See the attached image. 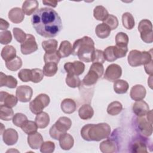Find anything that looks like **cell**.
I'll return each instance as SVG.
<instances>
[{
  "label": "cell",
  "mask_w": 153,
  "mask_h": 153,
  "mask_svg": "<svg viewBox=\"0 0 153 153\" xmlns=\"http://www.w3.org/2000/svg\"><path fill=\"white\" fill-rule=\"evenodd\" d=\"M31 23L36 33L45 38L55 37L62 29L60 17L55 10L48 7L37 10L32 16Z\"/></svg>",
  "instance_id": "cell-1"
},
{
  "label": "cell",
  "mask_w": 153,
  "mask_h": 153,
  "mask_svg": "<svg viewBox=\"0 0 153 153\" xmlns=\"http://www.w3.org/2000/svg\"><path fill=\"white\" fill-rule=\"evenodd\" d=\"M111 134V127L105 123L99 124H88L81 130V136L87 141L99 142L108 137Z\"/></svg>",
  "instance_id": "cell-2"
},
{
  "label": "cell",
  "mask_w": 153,
  "mask_h": 153,
  "mask_svg": "<svg viewBox=\"0 0 153 153\" xmlns=\"http://www.w3.org/2000/svg\"><path fill=\"white\" fill-rule=\"evenodd\" d=\"M95 50L93 40L88 36H84L74 42L72 54L74 56H77L81 61L88 63L92 62Z\"/></svg>",
  "instance_id": "cell-3"
},
{
  "label": "cell",
  "mask_w": 153,
  "mask_h": 153,
  "mask_svg": "<svg viewBox=\"0 0 153 153\" xmlns=\"http://www.w3.org/2000/svg\"><path fill=\"white\" fill-rule=\"evenodd\" d=\"M152 60V53L149 51H140L137 50H132L130 51L127 57L128 64L133 67L145 65Z\"/></svg>",
  "instance_id": "cell-4"
},
{
  "label": "cell",
  "mask_w": 153,
  "mask_h": 153,
  "mask_svg": "<svg viewBox=\"0 0 153 153\" xmlns=\"http://www.w3.org/2000/svg\"><path fill=\"white\" fill-rule=\"evenodd\" d=\"M72 121L66 117H60L54 124L49 130V134L51 138L55 140H59L60 136L65 133L71 128Z\"/></svg>",
  "instance_id": "cell-5"
},
{
  "label": "cell",
  "mask_w": 153,
  "mask_h": 153,
  "mask_svg": "<svg viewBox=\"0 0 153 153\" xmlns=\"http://www.w3.org/2000/svg\"><path fill=\"white\" fill-rule=\"evenodd\" d=\"M152 110L142 117H137L136 118V126L139 132L143 137H149L152 133Z\"/></svg>",
  "instance_id": "cell-6"
},
{
  "label": "cell",
  "mask_w": 153,
  "mask_h": 153,
  "mask_svg": "<svg viewBox=\"0 0 153 153\" xmlns=\"http://www.w3.org/2000/svg\"><path fill=\"white\" fill-rule=\"evenodd\" d=\"M50 102V99L47 94L41 93L30 102L29 109L33 114L37 115L42 112V110L49 105Z\"/></svg>",
  "instance_id": "cell-7"
},
{
  "label": "cell",
  "mask_w": 153,
  "mask_h": 153,
  "mask_svg": "<svg viewBox=\"0 0 153 153\" xmlns=\"http://www.w3.org/2000/svg\"><path fill=\"white\" fill-rule=\"evenodd\" d=\"M38 48L35 36L31 34H27L26 39L20 45L21 53L24 55H27L36 51Z\"/></svg>",
  "instance_id": "cell-8"
},
{
  "label": "cell",
  "mask_w": 153,
  "mask_h": 153,
  "mask_svg": "<svg viewBox=\"0 0 153 153\" xmlns=\"http://www.w3.org/2000/svg\"><path fill=\"white\" fill-rule=\"evenodd\" d=\"M122 75V69L121 66L117 64L112 63L107 67L106 69L104 79L111 81L114 82L115 81L118 79Z\"/></svg>",
  "instance_id": "cell-9"
},
{
  "label": "cell",
  "mask_w": 153,
  "mask_h": 153,
  "mask_svg": "<svg viewBox=\"0 0 153 153\" xmlns=\"http://www.w3.org/2000/svg\"><path fill=\"white\" fill-rule=\"evenodd\" d=\"M64 69L68 74L79 75L85 70V65L81 61L75 60L73 62H67L64 65Z\"/></svg>",
  "instance_id": "cell-10"
},
{
  "label": "cell",
  "mask_w": 153,
  "mask_h": 153,
  "mask_svg": "<svg viewBox=\"0 0 153 153\" xmlns=\"http://www.w3.org/2000/svg\"><path fill=\"white\" fill-rule=\"evenodd\" d=\"M33 94V90L29 85H22L19 86L16 91V96L21 102L26 103L30 100Z\"/></svg>",
  "instance_id": "cell-11"
},
{
  "label": "cell",
  "mask_w": 153,
  "mask_h": 153,
  "mask_svg": "<svg viewBox=\"0 0 153 153\" xmlns=\"http://www.w3.org/2000/svg\"><path fill=\"white\" fill-rule=\"evenodd\" d=\"M19 139L18 133L12 128L6 129L2 133V139L4 142L8 146L16 144Z\"/></svg>",
  "instance_id": "cell-12"
},
{
  "label": "cell",
  "mask_w": 153,
  "mask_h": 153,
  "mask_svg": "<svg viewBox=\"0 0 153 153\" xmlns=\"http://www.w3.org/2000/svg\"><path fill=\"white\" fill-rule=\"evenodd\" d=\"M132 110L137 117L145 116L149 111V106L146 102L140 100L136 101V102L134 103Z\"/></svg>",
  "instance_id": "cell-13"
},
{
  "label": "cell",
  "mask_w": 153,
  "mask_h": 153,
  "mask_svg": "<svg viewBox=\"0 0 153 153\" xmlns=\"http://www.w3.org/2000/svg\"><path fill=\"white\" fill-rule=\"evenodd\" d=\"M146 94V91L145 88L140 84H136L133 86L130 92V97L135 101L143 99L145 97Z\"/></svg>",
  "instance_id": "cell-14"
},
{
  "label": "cell",
  "mask_w": 153,
  "mask_h": 153,
  "mask_svg": "<svg viewBox=\"0 0 153 153\" xmlns=\"http://www.w3.org/2000/svg\"><path fill=\"white\" fill-rule=\"evenodd\" d=\"M18 102L17 97L13 94H9L5 91H1L0 93V102L1 105H4L10 108L14 107Z\"/></svg>",
  "instance_id": "cell-15"
},
{
  "label": "cell",
  "mask_w": 153,
  "mask_h": 153,
  "mask_svg": "<svg viewBox=\"0 0 153 153\" xmlns=\"http://www.w3.org/2000/svg\"><path fill=\"white\" fill-rule=\"evenodd\" d=\"M27 139L29 146L33 149H38V148H40L41 145L44 142L42 135L37 131L29 134Z\"/></svg>",
  "instance_id": "cell-16"
},
{
  "label": "cell",
  "mask_w": 153,
  "mask_h": 153,
  "mask_svg": "<svg viewBox=\"0 0 153 153\" xmlns=\"http://www.w3.org/2000/svg\"><path fill=\"white\" fill-rule=\"evenodd\" d=\"M10 20L14 23H20L25 18V13L19 7H14L10 10L8 14Z\"/></svg>",
  "instance_id": "cell-17"
},
{
  "label": "cell",
  "mask_w": 153,
  "mask_h": 153,
  "mask_svg": "<svg viewBox=\"0 0 153 153\" xmlns=\"http://www.w3.org/2000/svg\"><path fill=\"white\" fill-rule=\"evenodd\" d=\"M59 141L60 148L66 151L71 149L74 144V139L73 137L70 134L67 133L62 134L60 136Z\"/></svg>",
  "instance_id": "cell-18"
},
{
  "label": "cell",
  "mask_w": 153,
  "mask_h": 153,
  "mask_svg": "<svg viewBox=\"0 0 153 153\" xmlns=\"http://www.w3.org/2000/svg\"><path fill=\"white\" fill-rule=\"evenodd\" d=\"M17 81L12 75H7L3 72L0 73V87H7L10 88H14L17 87Z\"/></svg>",
  "instance_id": "cell-19"
},
{
  "label": "cell",
  "mask_w": 153,
  "mask_h": 153,
  "mask_svg": "<svg viewBox=\"0 0 153 153\" xmlns=\"http://www.w3.org/2000/svg\"><path fill=\"white\" fill-rule=\"evenodd\" d=\"M60 108L64 113L70 114L75 111L76 109V105L73 99L66 98L62 101Z\"/></svg>",
  "instance_id": "cell-20"
},
{
  "label": "cell",
  "mask_w": 153,
  "mask_h": 153,
  "mask_svg": "<svg viewBox=\"0 0 153 153\" xmlns=\"http://www.w3.org/2000/svg\"><path fill=\"white\" fill-rule=\"evenodd\" d=\"M57 53L60 58L68 57L72 53V46L71 43L67 40L62 41Z\"/></svg>",
  "instance_id": "cell-21"
},
{
  "label": "cell",
  "mask_w": 153,
  "mask_h": 153,
  "mask_svg": "<svg viewBox=\"0 0 153 153\" xmlns=\"http://www.w3.org/2000/svg\"><path fill=\"white\" fill-rule=\"evenodd\" d=\"M1 56L5 62L10 61L17 56L16 50L12 45H6L2 48Z\"/></svg>",
  "instance_id": "cell-22"
},
{
  "label": "cell",
  "mask_w": 153,
  "mask_h": 153,
  "mask_svg": "<svg viewBox=\"0 0 153 153\" xmlns=\"http://www.w3.org/2000/svg\"><path fill=\"white\" fill-rule=\"evenodd\" d=\"M100 150L103 153H113L116 152L117 148L115 141L112 139H107L100 143Z\"/></svg>",
  "instance_id": "cell-23"
},
{
  "label": "cell",
  "mask_w": 153,
  "mask_h": 153,
  "mask_svg": "<svg viewBox=\"0 0 153 153\" xmlns=\"http://www.w3.org/2000/svg\"><path fill=\"white\" fill-rule=\"evenodd\" d=\"M78 115L81 119L87 120L91 119L94 115V110L91 105L84 104L78 110Z\"/></svg>",
  "instance_id": "cell-24"
},
{
  "label": "cell",
  "mask_w": 153,
  "mask_h": 153,
  "mask_svg": "<svg viewBox=\"0 0 153 153\" xmlns=\"http://www.w3.org/2000/svg\"><path fill=\"white\" fill-rule=\"evenodd\" d=\"M130 149L132 152H148L146 142L142 138L135 139L131 143Z\"/></svg>",
  "instance_id": "cell-25"
},
{
  "label": "cell",
  "mask_w": 153,
  "mask_h": 153,
  "mask_svg": "<svg viewBox=\"0 0 153 153\" xmlns=\"http://www.w3.org/2000/svg\"><path fill=\"white\" fill-rule=\"evenodd\" d=\"M39 7V2L36 0L25 1L22 5V10L25 14L30 16Z\"/></svg>",
  "instance_id": "cell-26"
},
{
  "label": "cell",
  "mask_w": 153,
  "mask_h": 153,
  "mask_svg": "<svg viewBox=\"0 0 153 153\" xmlns=\"http://www.w3.org/2000/svg\"><path fill=\"white\" fill-rule=\"evenodd\" d=\"M35 123L39 128H44L50 123V117L45 112H42L36 115L35 118Z\"/></svg>",
  "instance_id": "cell-27"
},
{
  "label": "cell",
  "mask_w": 153,
  "mask_h": 153,
  "mask_svg": "<svg viewBox=\"0 0 153 153\" xmlns=\"http://www.w3.org/2000/svg\"><path fill=\"white\" fill-rule=\"evenodd\" d=\"M138 30L140 35L152 33V25L150 20L148 19L142 20L138 25Z\"/></svg>",
  "instance_id": "cell-28"
},
{
  "label": "cell",
  "mask_w": 153,
  "mask_h": 153,
  "mask_svg": "<svg viewBox=\"0 0 153 153\" xmlns=\"http://www.w3.org/2000/svg\"><path fill=\"white\" fill-rule=\"evenodd\" d=\"M111 29L104 23L97 25L95 29L96 35L101 39L108 38L111 33Z\"/></svg>",
  "instance_id": "cell-29"
},
{
  "label": "cell",
  "mask_w": 153,
  "mask_h": 153,
  "mask_svg": "<svg viewBox=\"0 0 153 153\" xmlns=\"http://www.w3.org/2000/svg\"><path fill=\"white\" fill-rule=\"evenodd\" d=\"M99 78V76L96 72L90 69L88 73L84 77L82 81L85 85H93L97 82Z\"/></svg>",
  "instance_id": "cell-30"
},
{
  "label": "cell",
  "mask_w": 153,
  "mask_h": 153,
  "mask_svg": "<svg viewBox=\"0 0 153 153\" xmlns=\"http://www.w3.org/2000/svg\"><path fill=\"white\" fill-rule=\"evenodd\" d=\"M108 15V10L102 5H97L93 10V16L97 20L103 22Z\"/></svg>",
  "instance_id": "cell-31"
},
{
  "label": "cell",
  "mask_w": 153,
  "mask_h": 153,
  "mask_svg": "<svg viewBox=\"0 0 153 153\" xmlns=\"http://www.w3.org/2000/svg\"><path fill=\"white\" fill-rule=\"evenodd\" d=\"M128 87V82L123 79H117L114 82V90L117 94L126 93Z\"/></svg>",
  "instance_id": "cell-32"
},
{
  "label": "cell",
  "mask_w": 153,
  "mask_h": 153,
  "mask_svg": "<svg viewBox=\"0 0 153 153\" xmlns=\"http://www.w3.org/2000/svg\"><path fill=\"white\" fill-rule=\"evenodd\" d=\"M14 112L11 108L4 105L0 106V118L4 121H10L14 117Z\"/></svg>",
  "instance_id": "cell-33"
},
{
  "label": "cell",
  "mask_w": 153,
  "mask_h": 153,
  "mask_svg": "<svg viewBox=\"0 0 153 153\" xmlns=\"http://www.w3.org/2000/svg\"><path fill=\"white\" fill-rule=\"evenodd\" d=\"M122 23L126 29H132L135 25V21L133 15L128 12L124 13L122 16Z\"/></svg>",
  "instance_id": "cell-34"
},
{
  "label": "cell",
  "mask_w": 153,
  "mask_h": 153,
  "mask_svg": "<svg viewBox=\"0 0 153 153\" xmlns=\"http://www.w3.org/2000/svg\"><path fill=\"white\" fill-rule=\"evenodd\" d=\"M58 42L55 39H49L42 41V47L45 53H52L57 51Z\"/></svg>",
  "instance_id": "cell-35"
},
{
  "label": "cell",
  "mask_w": 153,
  "mask_h": 153,
  "mask_svg": "<svg viewBox=\"0 0 153 153\" xmlns=\"http://www.w3.org/2000/svg\"><path fill=\"white\" fill-rule=\"evenodd\" d=\"M123 109L121 103L118 101H114L110 103L107 108V112L111 115H117L119 114Z\"/></svg>",
  "instance_id": "cell-36"
},
{
  "label": "cell",
  "mask_w": 153,
  "mask_h": 153,
  "mask_svg": "<svg viewBox=\"0 0 153 153\" xmlns=\"http://www.w3.org/2000/svg\"><path fill=\"white\" fill-rule=\"evenodd\" d=\"M57 64L53 62H49L45 63L43 67V72L44 75L48 77L54 76L57 72Z\"/></svg>",
  "instance_id": "cell-37"
},
{
  "label": "cell",
  "mask_w": 153,
  "mask_h": 153,
  "mask_svg": "<svg viewBox=\"0 0 153 153\" xmlns=\"http://www.w3.org/2000/svg\"><path fill=\"white\" fill-rule=\"evenodd\" d=\"M7 68L11 71H16L19 70L22 66V60L19 56H16L13 60L5 62Z\"/></svg>",
  "instance_id": "cell-38"
},
{
  "label": "cell",
  "mask_w": 153,
  "mask_h": 153,
  "mask_svg": "<svg viewBox=\"0 0 153 153\" xmlns=\"http://www.w3.org/2000/svg\"><path fill=\"white\" fill-rule=\"evenodd\" d=\"M65 82L68 86L71 88L79 87L81 84V81L77 75L68 74L65 78Z\"/></svg>",
  "instance_id": "cell-39"
},
{
  "label": "cell",
  "mask_w": 153,
  "mask_h": 153,
  "mask_svg": "<svg viewBox=\"0 0 153 153\" xmlns=\"http://www.w3.org/2000/svg\"><path fill=\"white\" fill-rule=\"evenodd\" d=\"M116 45L121 47H127L128 43V35L123 32H118L115 36Z\"/></svg>",
  "instance_id": "cell-40"
},
{
  "label": "cell",
  "mask_w": 153,
  "mask_h": 153,
  "mask_svg": "<svg viewBox=\"0 0 153 153\" xmlns=\"http://www.w3.org/2000/svg\"><path fill=\"white\" fill-rule=\"evenodd\" d=\"M22 130L27 134H30L36 132L38 126L36 123L32 121H27L22 126Z\"/></svg>",
  "instance_id": "cell-41"
},
{
  "label": "cell",
  "mask_w": 153,
  "mask_h": 153,
  "mask_svg": "<svg viewBox=\"0 0 153 153\" xmlns=\"http://www.w3.org/2000/svg\"><path fill=\"white\" fill-rule=\"evenodd\" d=\"M60 57L57 53V51L52 53H45L44 55V60L45 63L53 62L58 64L60 62Z\"/></svg>",
  "instance_id": "cell-42"
},
{
  "label": "cell",
  "mask_w": 153,
  "mask_h": 153,
  "mask_svg": "<svg viewBox=\"0 0 153 153\" xmlns=\"http://www.w3.org/2000/svg\"><path fill=\"white\" fill-rule=\"evenodd\" d=\"M44 72L39 68L31 69V81L34 83L41 82L44 78Z\"/></svg>",
  "instance_id": "cell-43"
},
{
  "label": "cell",
  "mask_w": 153,
  "mask_h": 153,
  "mask_svg": "<svg viewBox=\"0 0 153 153\" xmlns=\"http://www.w3.org/2000/svg\"><path fill=\"white\" fill-rule=\"evenodd\" d=\"M13 123L18 127H22V126L27 121V117L22 113H16L13 119Z\"/></svg>",
  "instance_id": "cell-44"
},
{
  "label": "cell",
  "mask_w": 153,
  "mask_h": 153,
  "mask_svg": "<svg viewBox=\"0 0 153 153\" xmlns=\"http://www.w3.org/2000/svg\"><path fill=\"white\" fill-rule=\"evenodd\" d=\"M103 23L108 26L111 30H114L117 29L119 23L117 17L112 14H109L105 21H103Z\"/></svg>",
  "instance_id": "cell-45"
},
{
  "label": "cell",
  "mask_w": 153,
  "mask_h": 153,
  "mask_svg": "<svg viewBox=\"0 0 153 153\" xmlns=\"http://www.w3.org/2000/svg\"><path fill=\"white\" fill-rule=\"evenodd\" d=\"M13 33L15 39L21 44L26 38L27 34L20 28L14 27L13 29Z\"/></svg>",
  "instance_id": "cell-46"
},
{
  "label": "cell",
  "mask_w": 153,
  "mask_h": 153,
  "mask_svg": "<svg viewBox=\"0 0 153 153\" xmlns=\"http://www.w3.org/2000/svg\"><path fill=\"white\" fill-rule=\"evenodd\" d=\"M104 57L105 60L110 62H114L117 59L116 58L114 53V45L112 46H109L106 47L104 51Z\"/></svg>",
  "instance_id": "cell-47"
},
{
  "label": "cell",
  "mask_w": 153,
  "mask_h": 153,
  "mask_svg": "<svg viewBox=\"0 0 153 153\" xmlns=\"http://www.w3.org/2000/svg\"><path fill=\"white\" fill-rule=\"evenodd\" d=\"M55 149V144L51 141H46L42 143L40 147V151L42 153H51Z\"/></svg>",
  "instance_id": "cell-48"
},
{
  "label": "cell",
  "mask_w": 153,
  "mask_h": 153,
  "mask_svg": "<svg viewBox=\"0 0 153 153\" xmlns=\"http://www.w3.org/2000/svg\"><path fill=\"white\" fill-rule=\"evenodd\" d=\"M18 77L22 82H29L31 81V69H23L18 73Z\"/></svg>",
  "instance_id": "cell-49"
},
{
  "label": "cell",
  "mask_w": 153,
  "mask_h": 153,
  "mask_svg": "<svg viewBox=\"0 0 153 153\" xmlns=\"http://www.w3.org/2000/svg\"><path fill=\"white\" fill-rule=\"evenodd\" d=\"M12 35L10 30H4L0 32V42L1 44L7 45L11 42Z\"/></svg>",
  "instance_id": "cell-50"
},
{
  "label": "cell",
  "mask_w": 153,
  "mask_h": 153,
  "mask_svg": "<svg viewBox=\"0 0 153 153\" xmlns=\"http://www.w3.org/2000/svg\"><path fill=\"white\" fill-rule=\"evenodd\" d=\"M105 59L104 57L103 51L98 49L95 50L92 57V62L100 63L103 64L105 62Z\"/></svg>",
  "instance_id": "cell-51"
},
{
  "label": "cell",
  "mask_w": 153,
  "mask_h": 153,
  "mask_svg": "<svg viewBox=\"0 0 153 153\" xmlns=\"http://www.w3.org/2000/svg\"><path fill=\"white\" fill-rule=\"evenodd\" d=\"M114 50L115 56L117 59L123 58L126 56L127 53L128 51V48L127 47H121L115 45L114 46Z\"/></svg>",
  "instance_id": "cell-52"
},
{
  "label": "cell",
  "mask_w": 153,
  "mask_h": 153,
  "mask_svg": "<svg viewBox=\"0 0 153 153\" xmlns=\"http://www.w3.org/2000/svg\"><path fill=\"white\" fill-rule=\"evenodd\" d=\"M90 69L96 72L100 78L103 75L104 72L103 66L100 63H93L92 65L90 66Z\"/></svg>",
  "instance_id": "cell-53"
},
{
  "label": "cell",
  "mask_w": 153,
  "mask_h": 153,
  "mask_svg": "<svg viewBox=\"0 0 153 153\" xmlns=\"http://www.w3.org/2000/svg\"><path fill=\"white\" fill-rule=\"evenodd\" d=\"M9 26H10V24L7 21H6L5 20H4L2 18L0 19V29L1 30H7Z\"/></svg>",
  "instance_id": "cell-54"
},
{
  "label": "cell",
  "mask_w": 153,
  "mask_h": 153,
  "mask_svg": "<svg viewBox=\"0 0 153 153\" xmlns=\"http://www.w3.org/2000/svg\"><path fill=\"white\" fill-rule=\"evenodd\" d=\"M152 62L153 60H152L149 63L144 65V68L146 73L150 75H152Z\"/></svg>",
  "instance_id": "cell-55"
},
{
  "label": "cell",
  "mask_w": 153,
  "mask_h": 153,
  "mask_svg": "<svg viewBox=\"0 0 153 153\" xmlns=\"http://www.w3.org/2000/svg\"><path fill=\"white\" fill-rule=\"evenodd\" d=\"M42 3L45 5H48V6H50L51 7H56L57 5L58 2L57 1H42Z\"/></svg>",
  "instance_id": "cell-56"
}]
</instances>
